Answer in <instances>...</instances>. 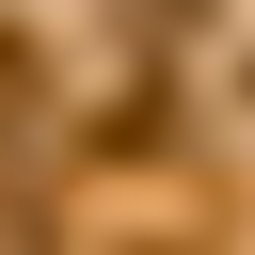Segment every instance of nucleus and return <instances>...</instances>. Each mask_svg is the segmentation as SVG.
<instances>
[{"label": "nucleus", "mask_w": 255, "mask_h": 255, "mask_svg": "<svg viewBox=\"0 0 255 255\" xmlns=\"http://www.w3.org/2000/svg\"><path fill=\"white\" fill-rule=\"evenodd\" d=\"M32 128H48V64H32L16 32H0V175L32 159Z\"/></svg>", "instance_id": "1"}, {"label": "nucleus", "mask_w": 255, "mask_h": 255, "mask_svg": "<svg viewBox=\"0 0 255 255\" xmlns=\"http://www.w3.org/2000/svg\"><path fill=\"white\" fill-rule=\"evenodd\" d=\"M159 16H191V0H159Z\"/></svg>", "instance_id": "2"}]
</instances>
